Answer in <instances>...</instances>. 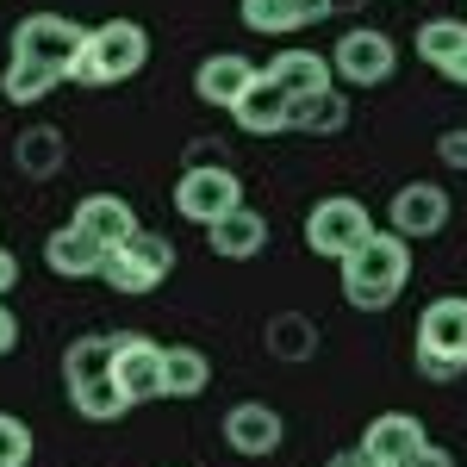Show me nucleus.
Wrapping results in <instances>:
<instances>
[{
	"label": "nucleus",
	"instance_id": "25",
	"mask_svg": "<svg viewBox=\"0 0 467 467\" xmlns=\"http://www.w3.org/2000/svg\"><path fill=\"white\" fill-rule=\"evenodd\" d=\"M462 44H467V19H424V26H418V57H424L436 75L449 69V57H455Z\"/></svg>",
	"mask_w": 467,
	"mask_h": 467
},
{
	"label": "nucleus",
	"instance_id": "31",
	"mask_svg": "<svg viewBox=\"0 0 467 467\" xmlns=\"http://www.w3.org/2000/svg\"><path fill=\"white\" fill-rule=\"evenodd\" d=\"M13 287H19V255H13L6 244H0V299H6Z\"/></svg>",
	"mask_w": 467,
	"mask_h": 467
},
{
	"label": "nucleus",
	"instance_id": "27",
	"mask_svg": "<svg viewBox=\"0 0 467 467\" xmlns=\"http://www.w3.org/2000/svg\"><path fill=\"white\" fill-rule=\"evenodd\" d=\"M32 462V424L0 411V467H26Z\"/></svg>",
	"mask_w": 467,
	"mask_h": 467
},
{
	"label": "nucleus",
	"instance_id": "12",
	"mask_svg": "<svg viewBox=\"0 0 467 467\" xmlns=\"http://www.w3.org/2000/svg\"><path fill=\"white\" fill-rule=\"evenodd\" d=\"M418 349L467 368V299L462 293H442V299H431L418 312Z\"/></svg>",
	"mask_w": 467,
	"mask_h": 467
},
{
	"label": "nucleus",
	"instance_id": "32",
	"mask_svg": "<svg viewBox=\"0 0 467 467\" xmlns=\"http://www.w3.org/2000/svg\"><path fill=\"white\" fill-rule=\"evenodd\" d=\"M324 467H387V462H374V455H368V449L356 442V449H343V455H330Z\"/></svg>",
	"mask_w": 467,
	"mask_h": 467
},
{
	"label": "nucleus",
	"instance_id": "19",
	"mask_svg": "<svg viewBox=\"0 0 467 467\" xmlns=\"http://www.w3.org/2000/svg\"><path fill=\"white\" fill-rule=\"evenodd\" d=\"M268 81H281L293 100H306V94H324L330 81H337V69H330V57H318V50H281L275 63H268Z\"/></svg>",
	"mask_w": 467,
	"mask_h": 467
},
{
	"label": "nucleus",
	"instance_id": "17",
	"mask_svg": "<svg viewBox=\"0 0 467 467\" xmlns=\"http://www.w3.org/2000/svg\"><path fill=\"white\" fill-rule=\"evenodd\" d=\"M75 224H81L94 244H107V250H119L125 237L144 231L138 213H131V200H119V193H81V200H75Z\"/></svg>",
	"mask_w": 467,
	"mask_h": 467
},
{
	"label": "nucleus",
	"instance_id": "16",
	"mask_svg": "<svg viewBox=\"0 0 467 467\" xmlns=\"http://www.w3.org/2000/svg\"><path fill=\"white\" fill-rule=\"evenodd\" d=\"M231 119H237L250 138H281V131H293V94L281 88V81L255 75V88L231 107Z\"/></svg>",
	"mask_w": 467,
	"mask_h": 467
},
{
	"label": "nucleus",
	"instance_id": "30",
	"mask_svg": "<svg viewBox=\"0 0 467 467\" xmlns=\"http://www.w3.org/2000/svg\"><path fill=\"white\" fill-rule=\"evenodd\" d=\"M436 156H442L449 169H467V125H455V131H442V138H436Z\"/></svg>",
	"mask_w": 467,
	"mask_h": 467
},
{
	"label": "nucleus",
	"instance_id": "20",
	"mask_svg": "<svg viewBox=\"0 0 467 467\" xmlns=\"http://www.w3.org/2000/svg\"><path fill=\"white\" fill-rule=\"evenodd\" d=\"M424 442V424L411 418V411H380V418H368V431H361V449L374 455V462L393 467L399 455H411Z\"/></svg>",
	"mask_w": 467,
	"mask_h": 467
},
{
	"label": "nucleus",
	"instance_id": "29",
	"mask_svg": "<svg viewBox=\"0 0 467 467\" xmlns=\"http://www.w3.org/2000/svg\"><path fill=\"white\" fill-rule=\"evenodd\" d=\"M393 467H455V455H449V449H436L431 436H424V442H418L411 455H399Z\"/></svg>",
	"mask_w": 467,
	"mask_h": 467
},
{
	"label": "nucleus",
	"instance_id": "28",
	"mask_svg": "<svg viewBox=\"0 0 467 467\" xmlns=\"http://www.w3.org/2000/svg\"><path fill=\"white\" fill-rule=\"evenodd\" d=\"M411 361H418V374L436 380V387H449V380H462V374H467V368H455V361H442V356H424V349H411Z\"/></svg>",
	"mask_w": 467,
	"mask_h": 467
},
{
	"label": "nucleus",
	"instance_id": "2",
	"mask_svg": "<svg viewBox=\"0 0 467 467\" xmlns=\"http://www.w3.org/2000/svg\"><path fill=\"white\" fill-rule=\"evenodd\" d=\"M63 387H69V405L88 424H112V418L131 411L125 387L112 380V330H88L63 349Z\"/></svg>",
	"mask_w": 467,
	"mask_h": 467
},
{
	"label": "nucleus",
	"instance_id": "9",
	"mask_svg": "<svg viewBox=\"0 0 467 467\" xmlns=\"http://www.w3.org/2000/svg\"><path fill=\"white\" fill-rule=\"evenodd\" d=\"M112 380L125 387L131 405L162 399V343L144 330H112Z\"/></svg>",
	"mask_w": 467,
	"mask_h": 467
},
{
	"label": "nucleus",
	"instance_id": "11",
	"mask_svg": "<svg viewBox=\"0 0 467 467\" xmlns=\"http://www.w3.org/2000/svg\"><path fill=\"white\" fill-rule=\"evenodd\" d=\"M281 436H287L281 411L262 405V399H244V405L224 411V449H237L244 462H268V455L281 449Z\"/></svg>",
	"mask_w": 467,
	"mask_h": 467
},
{
	"label": "nucleus",
	"instance_id": "13",
	"mask_svg": "<svg viewBox=\"0 0 467 467\" xmlns=\"http://www.w3.org/2000/svg\"><path fill=\"white\" fill-rule=\"evenodd\" d=\"M255 75H262V69H255L244 50H213V57L193 69V100H200V107H224V112H231L255 88Z\"/></svg>",
	"mask_w": 467,
	"mask_h": 467
},
{
	"label": "nucleus",
	"instance_id": "6",
	"mask_svg": "<svg viewBox=\"0 0 467 467\" xmlns=\"http://www.w3.org/2000/svg\"><path fill=\"white\" fill-rule=\"evenodd\" d=\"M330 69L349 88H380L399 69V44L380 26H349V32L337 37V50H330Z\"/></svg>",
	"mask_w": 467,
	"mask_h": 467
},
{
	"label": "nucleus",
	"instance_id": "21",
	"mask_svg": "<svg viewBox=\"0 0 467 467\" xmlns=\"http://www.w3.org/2000/svg\"><path fill=\"white\" fill-rule=\"evenodd\" d=\"M213 387V361L193 343H169L162 349V399H200Z\"/></svg>",
	"mask_w": 467,
	"mask_h": 467
},
{
	"label": "nucleus",
	"instance_id": "1",
	"mask_svg": "<svg viewBox=\"0 0 467 467\" xmlns=\"http://www.w3.org/2000/svg\"><path fill=\"white\" fill-rule=\"evenodd\" d=\"M337 268H343V299L356 312H387L405 293V281H411V237L368 231V244H356Z\"/></svg>",
	"mask_w": 467,
	"mask_h": 467
},
{
	"label": "nucleus",
	"instance_id": "7",
	"mask_svg": "<svg viewBox=\"0 0 467 467\" xmlns=\"http://www.w3.org/2000/svg\"><path fill=\"white\" fill-rule=\"evenodd\" d=\"M81 44H88V26H75L63 13H26L13 26V57L50 63V69H63V81H69V63L81 57Z\"/></svg>",
	"mask_w": 467,
	"mask_h": 467
},
{
	"label": "nucleus",
	"instance_id": "3",
	"mask_svg": "<svg viewBox=\"0 0 467 467\" xmlns=\"http://www.w3.org/2000/svg\"><path fill=\"white\" fill-rule=\"evenodd\" d=\"M150 63V32L138 19H107V26H88V44L69 63L75 88H119Z\"/></svg>",
	"mask_w": 467,
	"mask_h": 467
},
{
	"label": "nucleus",
	"instance_id": "23",
	"mask_svg": "<svg viewBox=\"0 0 467 467\" xmlns=\"http://www.w3.org/2000/svg\"><path fill=\"white\" fill-rule=\"evenodd\" d=\"M13 162H19V175L50 181L57 169H63V131H50V125H32V131H19V144H13Z\"/></svg>",
	"mask_w": 467,
	"mask_h": 467
},
{
	"label": "nucleus",
	"instance_id": "8",
	"mask_svg": "<svg viewBox=\"0 0 467 467\" xmlns=\"http://www.w3.org/2000/svg\"><path fill=\"white\" fill-rule=\"evenodd\" d=\"M231 206H244V181L231 175L224 162H193V169L175 181V213L187 218V224H213V218H224Z\"/></svg>",
	"mask_w": 467,
	"mask_h": 467
},
{
	"label": "nucleus",
	"instance_id": "34",
	"mask_svg": "<svg viewBox=\"0 0 467 467\" xmlns=\"http://www.w3.org/2000/svg\"><path fill=\"white\" fill-rule=\"evenodd\" d=\"M442 75H449V81H462V88H467V44L455 50V57H449V69H442Z\"/></svg>",
	"mask_w": 467,
	"mask_h": 467
},
{
	"label": "nucleus",
	"instance_id": "5",
	"mask_svg": "<svg viewBox=\"0 0 467 467\" xmlns=\"http://www.w3.org/2000/svg\"><path fill=\"white\" fill-rule=\"evenodd\" d=\"M368 231H374L368 206L349 200V193H330V200H318V206L306 213V250L324 255V262H343L356 244H368Z\"/></svg>",
	"mask_w": 467,
	"mask_h": 467
},
{
	"label": "nucleus",
	"instance_id": "14",
	"mask_svg": "<svg viewBox=\"0 0 467 467\" xmlns=\"http://www.w3.org/2000/svg\"><path fill=\"white\" fill-rule=\"evenodd\" d=\"M107 255L112 250H107V244H94L75 218H69V224H57V231L44 237V268L63 275V281H94V275L107 268Z\"/></svg>",
	"mask_w": 467,
	"mask_h": 467
},
{
	"label": "nucleus",
	"instance_id": "18",
	"mask_svg": "<svg viewBox=\"0 0 467 467\" xmlns=\"http://www.w3.org/2000/svg\"><path fill=\"white\" fill-rule=\"evenodd\" d=\"M206 244H213V255H224V262H250V255L268 250V218L255 213V206H231L224 218L206 224Z\"/></svg>",
	"mask_w": 467,
	"mask_h": 467
},
{
	"label": "nucleus",
	"instance_id": "24",
	"mask_svg": "<svg viewBox=\"0 0 467 467\" xmlns=\"http://www.w3.org/2000/svg\"><path fill=\"white\" fill-rule=\"evenodd\" d=\"M343 125H349V100H343L337 88L293 100V131H318V138H337Z\"/></svg>",
	"mask_w": 467,
	"mask_h": 467
},
{
	"label": "nucleus",
	"instance_id": "22",
	"mask_svg": "<svg viewBox=\"0 0 467 467\" xmlns=\"http://www.w3.org/2000/svg\"><path fill=\"white\" fill-rule=\"evenodd\" d=\"M57 81H63V69H50V63H32V57H6V69H0V94H6L13 107H32V100H44Z\"/></svg>",
	"mask_w": 467,
	"mask_h": 467
},
{
	"label": "nucleus",
	"instance_id": "26",
	"mask_svg": "<svg viewBox=\"0 0 467 467\" xmlns=\"http://www.w3.org/2000/svg\"><path fill=\"white\" fill-rule=\"evenodd\" d=\"M268 349L281 361H306L312 349H318V330L306 318H293V312H281V318H268Z\"/></svg>",
	"mask_w": 467,
	"mask_h": 467
},
{
	"label": "nucleus",
	"instance_id": "10",
	"mask_svg": "<svg viewBox=\"0 0 467 467\" xmlns=\"http://www.w3.org/2000/svg\"><path fill=\"white\" fill-rule=\"evenodd\" d=\"M449 213H455V200H449V187L442 181H405L393 193V206H387V218H393L399 237H436L442 224H449Z\"/></svg>",
	"mask_w": 467,
	"mask_h": 467
},
{
	"label": "nucleus",
	"instance_id": "15",
	"mask_svg": "<svg viewBox=\"0 0 467 467\" xmlns=\"http://www.w3.org/2000/svg\"><path fill=\"white\" fill-rule=\"evenodd\" d=\"M237 13H244V26L255 37H293L306 26H318V19H330L337 0H244Z\"/></svg>",
	"mask_w": 467,
	"mask_h": 467
},
{
	"label": "nucleus",
	"instance_id": "33",
	"mask_svg": "<svg viewBox=\"0 0 467 467\" xmlns=\"http://www.w3.org/2000/svg\"><path fill=\"white\" fill-rule=\"evenodd\" d=\"M13 349H19V318L0 306V356H13Z\"/></svg>",
	"mask_w": 467,
	"mask_h": 467
},
{
	"label": "nucleus",
	"instance_id": "4",
	"mask_svg": "<svg viewBox=\"0 0 467 467\" xmlns=\"http://www.w3.org/2000/svg\"><path fill=\"white\" fill-rule=\"evenodd\" d=\"M169 275H175V244H169V237H156V231L125 237V244L107 255V268H100V281H107L112 293H125V299L156 293Z\"/></svg>",
	"mask_w": 467,
	"mask_h": 467
}]
</instances>
